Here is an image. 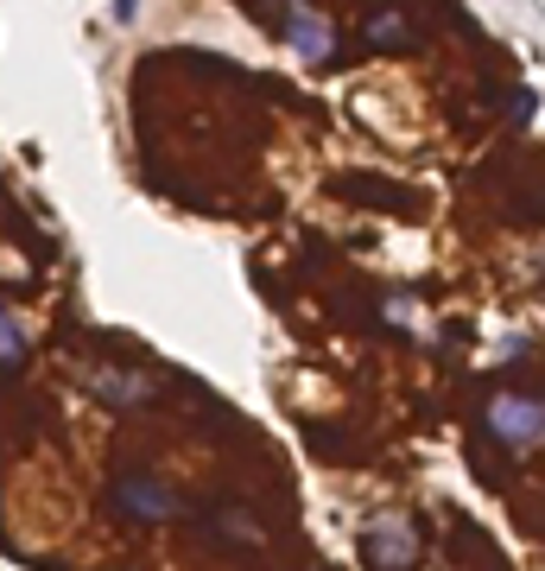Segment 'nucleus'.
Wrapping results in <instances>:
<instances>
[{
  "mask_svg": "<svg viewBox=\"0 0 545 571\" xmlns=\"http://www.w3.org/2000/svg\"><path fill=\"white\" fill-rule=\"evenodd\" d=\"M412 546H419V539H400V527H374L362 539V553H368V566H374V571H400Z\"/></svg>",
  "mask_w": 545,
  "mask_h": 571,
  "instance_id": "7ed1b4c3",
  "label": "nucleus"
},
{
  "mask_svg": "<svg viewBox=\"0 0 545 571\" xmlns=\"http://www.w3.org/2000/svg\"><path fill=\"white\" fill-rule=\"evenodd\" d=\"M482 432H488L495 445H508V451H527V445L540 438V400H533V394H527V400H495Z\"/></svg>",
  "mask_w": 545,
  "mask_h": 571,
  "instance_id": "f03ea898",
  "label": "nucleus"
},
{
  "mask_svg": "<svg viewBox=\"0 0 545 571\" xmlns=\"http://www.w3.org/2000/svg\"><path fill=\"white\" fill-rule=\"evenodd\" d=\"M114 508L121 514H140V521H172L178 514V495L165 489L159 476H114Z\"/></svg>",
  "mask_w": 545,
  "mask_h": 571,
  "instance_id": "f257e3e1",
  "label": "nucleus"
},
{
  "mask_svg": "<svg viewBox=\"0 0 545 571\" xmlns=\"http://www.w3.org/2000/svg\"><path fill=\"white\" fill-rule=\"evenodd\" d=\"M292 38H298V45H305L311 58H318V51H330V33H324V20H311L305 7H292Z\"/></svg>",
  "mask_w": 545,
  "mask_h": 571,
  "instance_id": "20e7f679",
  "label": "nucleus"
},
{
  "mask_svg": "<svg viewBox=\"0 0 545 571\" xmlns=\"http://www.w3.org/2000/svg\"><path fill=\"white\" fill-rule=\"evenodd\" d=\"M20 356H26V337L0 318V369H20Z\"/></svg>",
  "mask_w": 545,
  "mask_h": 571,
  "instance_id": "39448f33",
  "label": "nucleus"
}]
</instances>
